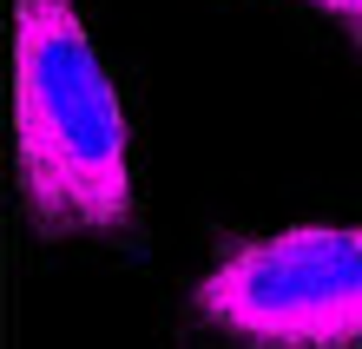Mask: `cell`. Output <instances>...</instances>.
Instances as JSON below:
<instances>
[{
    "label": "cell",
    "instance_id": "obj_1",
    "mask_svg": "<svg viewBox=\"0 0 362 349\" xmlns=\"http://www.w3.org/2000/svg\"><path fill=\"white\" fill-rule=\"evenodd\" d=\"M13 171L47 237L132 224V145L79 0H13Z\"/></svg>",
    "mask_w": 362,
    "mask_h": 349
},
{
    "label": "cell",
    "instance_id": "obj_2",
    "mask_svg": "<svg viewBox=\"0 0 362 349\" xmlns=\"http://www.w3.org/2000/svg\"><path fill=\"white\" fill-rule=\"evenodd\" d=\"M198 316L250 349H362V224L238 244L204 270Z\"/></svg>",
    "mask_w": 362,
    "mask_h": 349
},
{
    "label": "cell",
    "instance_id": "obj_3",
    "mask_svg": "<svg viewBox=\"0 0 362 349\" xmlns=\"http://www.w3.org/2000/svg\"><path fill=\"white\" fill-rule=\"evenodd\" d=\"M310 7H316V13H329L336 27H343L356 47H362V0H310Z\"/></svg>",
    "mask_w": 362,
    "mask_h": 349
}]
</instances>
